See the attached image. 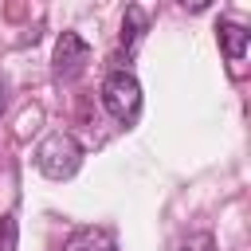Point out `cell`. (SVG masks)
<instances>
[{"label":"cell","mask_w":251,"mask_h":251,"mask_svg":"<svg viewBox=\"0 0 251 251\" xmlns=\"http://www.w3.org/2000/svg\"><path fill=\"white\" fill-rule=\"evenodd\" d=\"M82 165V145L71 133H47L35 149V169L51 180H71Z\"/></svg>","instance_id":"obj_1"},{"label":"cell","mask_w":251,"mask_h":251,"mask_svg":"<svg viewBox=\"0 0 251 251\" xmlns=\"http://www.w3.org/2000/svg\"><path fill=\"white\" fill-rule=\"evenodd\" d=\"M102 106L122 126L137 122V114H141V82L133 78V71H110L102 78Z\"/></svg>","instance_id":"obj_2"},{"label":"cell","mask_w":251,"mask_h":251,"mask_svg":"<svg viewBox=\"0 0 251 251\" xmlns=\"http://www.w3.org/2000/svg\"><path fill=\"white\" fill-rule=\"evenodd\" d=\"M90 63V47L78 31H63L55 43V78L59 82H75Z\"/></svg>","instance_id":"obj_3"},{"label":"cell","mask_w":251,"mask_h":251,"mask_svg":"<svg viewBox=\"0 0 251 251\" xmlns=\"http://www.w3.org/2000/svg\"><path fill=\"white\" fill-rule=\"evenodd\" d=\"M216 39H220L227 63H243V55H247V39H251V27L239 24V20H220V24H216Z\"/></svg>","instance_id":"obj_4"},{"label":"cell","mask_w":251,"mask_h":251,"mask_svg":"<svg viewBox=\"0 0 251 251\" xmlns=\"http://www.w3.org/2000/svg\"><path fill=\"white\" fill-rule=\"evenodd\" d=\"M63 251H118L110 227H75L63 239Z\"/></svg>","instance_id":"obj_5"},{"label":"cell","mask_w":251,"mask_h":251,"mask_svg":"<svg viewBox=\"0 0 251 251\" xmlns=\"http://www.w3.org/2000/svg\"><path fill=\"white\" fill-rule=\"evenodd\" d=\"M145 31H149V16H145V8H141V4H129L126 16H122V43L133 47Z\"/></svg>","instance_id":"obj_6"},{"label":"cell","mask_w":251,"mask_h":251,"mask_svg":"<svg viewBox=\"0 0 251 251\" xmlns=\"http://www.w3.org/2000/svg\"><path fill=\"white\" fill-rule=\"evenodd\" d=\"M16 247H20V224L12 212H4L0 216V251H16Z\"/></svg>","instance_id":"obj_7"},{"label":"cell","mask_w":251,"mask_h":251,"mask_svg":"<svg viewBox=\"0 0 251 251\" xmlns=\"http://www.w3.org/2000/svg\"><path fill=\"white\" fill-rule=\"evenodd\" d=\"M212 0H180V8H188V12H204Z\"/></svg>","instance_id":"obj_8"},{"label":"cell","mask_w":251,"mask_h":251,"mask_svg":"<svg viewBox=\"0 0 251 251\" xmlns=\"http://www.w3.org/2000/svg\"><path fill=\"white\" fill-rule=\"evenodd\" d=\"M8 110V90H4V82H0V114Z\"/></svg>","instance_id":"obj_9"}]
</instances>
